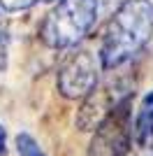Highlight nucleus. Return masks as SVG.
<instances>
[{"mask_svg":"<svg viewBox=\"0 0 153 156\" xmlns=\"http://www.w3.org/2000/svg\"><path fill=\"white\" fill-rule=\"evenodd\" d=\"M153 37V5L148 0H125L116 7L104 28L100 61L104 70H116L146 47Z\"/></svg>","mask_w":153,"mask_h":156,"instance_id":"1","label":"nucleus"},{"mask_svg":"<svg viewBox=\"0 0 153 156\" xmlns=\"http://www.w3.org/2000/svg\"><path fill=\"white\" fill-rule=\"evenodd\" d=\"M95 16L97 0H60L42 21V42L51 49L74 47L93 28Z\"/></svg>","mask_w":153,"mask_h":156,"instance_id":"2","label":"nucleus"},{"mask_svg":"<svg viewBox=\"0 0 153 156\" xmlns=\"http://www.w3.org/2000/svg\"><path fill=\"white\" fill-rule=\"evenodd\" d=\"M132 142V110L130 98H125L95 128L86 156H127Z\"/></svg>","mask_w":153,"mask_h":156,"instance_id":"3","label":"nucleus"},{"mask_svg":"<svg viewBox=\"0 0 153 156\" xmlns=\"http://www.w3.org/2000/svg\"><path fill=\"white\" fill-rule=\"evenodd\" d=\"M95 86H97V63L95 56L86 49L74 51L58 70V91L70 100L86 98Z\"/></svg>","mask_w":153,"mask_h":156,"instance_id":"4","label":"nucleus"},{"mask_svg":"<svg viewBox=\"0 0 153 156\" xmlns=\"http://www.w3.org/2000/svg\"><path fill=\"white\" fill-rule=\"evenodd\" d=\"M130 98V89H121V84H104V86H95L93 91L86 96L81 110L76 114V126L79 130H95L102 124V119L109 112L118 107V105Z\"/></svg>","mask_w":153,"mask_h":156,"instance_id":"5","label":"nucleus"},{"mask_svg":"<svg viewBox=\"0 0 153 156\" xmlns=\"http://www.w3.org/2000/svg\"><path fill=\"white\" fill-rule=\"evenodd\" d=\"M132 140L134 147H151L153 144V91L144 96L137 117L132 124Z\"/></svg>","mask_w":153,"mask_h":156,"instance_id":"6","label":"nucleus"},{"mask_svg":"<svg viewBox=\"0 0 153 156\" xmlns=\"http://www.w3.org/2000/svg\"><path fill=\"white\" fill-rule=\"evenodd\" d=\"M16 151H19V156H46V151L37 144V140L30 133L16 135Z\"/></svg>","mask_w":153,"mask_h":156,"instance_id":"7","label":"nucleus"},{"mask_svg":"<svg viewBox=\"0 0 153 156\" xmlns=\"http://www.w3.org/2000/svg\"><path fill=\"white\" fill-rule=\"evenodd\" d=\"M35 2H37V0H0L2 9H7V12H19V9H28V7H32Z\"/></svg>","mask_w":153,"mask_h":156,"instance_id":"8","label":"nucleus"},{"mask_svg":"<svg viewBox=\"0 0 153 156\" xmlns=\"http://www.w3.org/2000/svg\"><path fill=\"white\" fill-rule=\"evenodd\" d=\"M7 65V40L5 35H0V70H5Z\"/></svg>","mask_w":153,"mask_h":156,"instance_id":"9","label":"nucleus"},{"mask_svg":"<svg viewBox=\"0 0 153 156\" xmlns=\"http://www.w3.org/2000/svg\"><path fill=\"white\" fill-rule=\"evenodd\" d=\"M127 156H153V144H151V147H137V151H134V154L130 151Z\"/></svg>","mask_w":153,"mask_h":156,"instance_id":"10","label":"nucleus"},{"mask_svg":"<svg viewBox=\"0 0 153 156\" xmlns=\"http://www.w3.org/2000/svg\"><path fill=\"white\" fill-rule=\"evenodd\" d=\"M5 140H7V130L0 126V154H5Z\"/></svg>","mask_w":153,"mask_h":156,"instance_id":"11","label":"nucleus"},{"mask_svg":"<svg viewBox=\"0 0 153 156\" xmlns=\"http://www.w3.org/2000/svg\"><path fill=\"white\" fill-rule=\"evenodd\" d=\"M125 0H102V5H107V7H111V5H123Z\"/></svg>","mask_w":153,"mask_h":156,"instance_id":"12","label":"nucleus"},{"mask_svg":"<svg viewBox=\"0 0 153 156\" xmlns=\"http://www.w3.org/2000/svg\"><path fill=\"white\" fill-rule=\"evenodd\" d=\"M2 30H5V19L0 16V35H5V33H2Z\"/></svg>","mask_w":153,"mask_h":156,"instance_id":"13","label":"nucleus"}]
</instances>
